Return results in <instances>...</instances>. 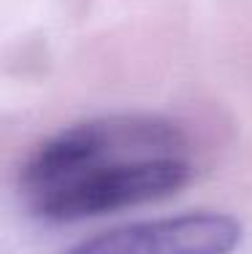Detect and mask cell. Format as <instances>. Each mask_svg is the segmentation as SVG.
<instances>
[{"label": "cell", "mask_w": 252, "mask_h": 254, "mask_svg": "<svg viewBox=\"0 0 252 254\" xmlns=\"http://www.w3.org/2000/svg\"><path fill=\"white\" fill-rule=\"evenodd\" d=\"M193 179L190 141L171 119L114 114L46 138L19 171V197L55 225L155 203Z\"/></svg>", "instance_id": "cell-1"}, {"label": "cell", "mask_w": 252, "mask_h": 254, "mask_svg": "<svg viewBox=\"0 0 252 254\" xmlns=\"http://www.w3.org/2000/svg\"><path fill=\"white\" fill-rule=\"evenodd\" d=\"M242 222L217 211H190L141 219L98 233L63 254H233L242 244Z\"/></svg>", "instance_id": "cell-2"}]
</instances>
